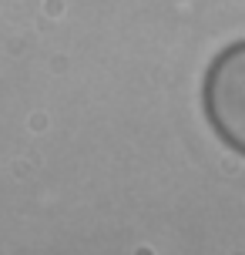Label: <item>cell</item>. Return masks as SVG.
<instances>
[{
	"instance_id": "6da1fadb",
	"label": "cell",
	"mask_w": 245,
	"mask_h": 255,
	"mask_svg": "<svg viewBox=\"0 0 245 255\" xmlns=\"http://www.w3.org/2000/svg\"><path fill=\"white\" fill-rule=\"evenodd\" d=\"M202 108L232 151L245 154V40L222 47L202 81Z\"/></svg>"
}]
</instances>
